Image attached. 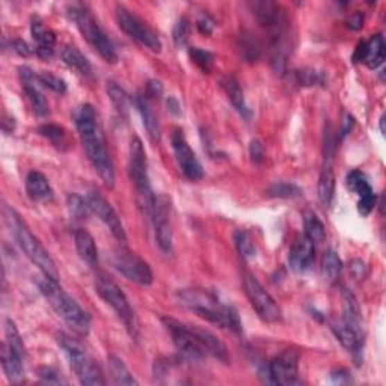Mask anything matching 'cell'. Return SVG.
Segmentation results:
<instances>
[{"instance_id":"25","label":"cell","mask_w":386,"mask_h":386,"mask_svg":"<svg viewBox=\"0 0 386 386\" xmlns=\"http://www.w3.org/2000/svg\"><path fill=\"white\" fill-rule=\"evenodd\" d=\"M74 243L77 254H79L85 263L89 265H96L98 263V249L96 246V240H94V237L87 229L79 228L74 231Z\"/></svg>"},{"instance_id":"13","label":"cell","mask_w":386,"mask_h":386,"mask_svg":"<svg viewBox=\"0 0 386 386\" xmlns=\"http://www.w3.org/2000/svg\"><path fill=\"white\" fill-rule=\"evenodd\" d=\"M114 267L124 274V277L134 282L137 286H151L154 281L152 270L148 263L142 260L139 255L125 249V247H119L114 254Z\"/></svg>"},{"instance_id":"14","label":"cell","mask_w":386,"mask_h":386,"mask_svg":"<svg viewBox=\"0 0 386 386\" xmlns=\"http://www.w3.org/2000/svg\"><path fill=\"white\" fill-rule=\"evenodd\" d=\"M151 220L156 233V242L161 252H173V224H170V200L166 195H156Z\"/></svg>"},{"instance_id":"20","label":"cell","mask_w":386,"mask_h":386,"mask_svg":"<svg viewBox=\"0 0 386 386\" xmlns=\"http://www.w3.org/2000/svg\"><path fill=\"white\" fill-rule=\"evenodd\" d=\"M30 33L33 41L37 42V55L41 59H51L55 55L56 35L46 23L38 17H33L30 23Z\"/></svg>"},{"instance_id":"46","label":"cell","mask_w":386,"mask_h":386,"mask_svg":"<svg viewBox=\"0 0 386 386\" xmlns=\"http://www.w3.org/2000/svg\"><path fill=\"white\" fill-rule=\"evenodd\" d=\"M249 156L251 160L255 163V165H261V163L265 160V148L261 141L254 139L251 141L249 145Z\"/></svg>"},{"instance_id":"2","label":"cell","mask_w":386,"mask_h":386,"mask_svg":"<svg viewBox=\"0 0 386 386\" xmlns=\"http://www.w3.org/2000/svg\"><path fill=\"white\" fill-rule=\"evenodd\" d=\"M77 132H79L85 152L91 161L92 168L107 187L115 186V168L110 154L106 148V142L98 125L96 109L91 105H83L74 115Z\"/></svg>"},{"instance_id":"37","label":"cell","mask_w":386,"mask_h":386,"mask_svg":"<svg viewBox=\"0 0 386 386\" xmlns=\"http://www.w3.org/2000/svg\"><path fill=\"white\" fill-rule=\"evenodd\" d=\"M346 184H347V188L349 191H351L353 193H356L358 196H361L364 195L365 192L368 191H371V186L370 183L367 182V177L361 173V170H351V173L347 174V178H346Z\"/></svg>"},{"instance_id":"53","label":"cell","mask_w":386,"mask_h":386,"mask_svg":"<svg viewBox=\"0 0 386 386\" xmlns=\"http://www.w3.org/2000/svg\"><path fill=\"white\" fill-rule=\"evenodd\" d=\"M383 124H385V115L380 116V132H382V134H385V127H383Z\"/></svg>"},{"instance_id":"26","label":"cell","mask_w":386,"mask_h":386,"mask_svg":"<svg viewBox=\"0 0 386 386\" xmlns=\"http://www.w3.org/2000/svg\"><path fill=\"white\" fill-rule=\"evenodd\" d=\"M222 87H224L227 96L231 101V105L234 106V109L237 112L242 115L245 119H249L251 118V110L246 105V100H245V94L242 87H240V83L234 79V77H225L224 80H222Z\"/></svg>"},{"instance_id":"35","label":"cell","mask_w":386,"mask_h":386,"mask_svg":"<svg viewBox=\"0 0 386 386\" xmlns=\"http://www.w3.org/2000/svg\"><path fill=\"white\" fill-rule=\"evenodd\" d=\"M267 195L272 196V198H281V200H295L302 196V188L299 186L293 184V183H274L269 187Z\"/></svg>"},{"instance_id":"43","label":"cell","mask_w":386,"mask_h":386,"mask_svg":"<svg viewBox=\"0 0 386 386\" xmlns=\"http://www.w3.org/2000/svg\"><path fill=\"white\" fill-rule=\"evenodd\" d=\"M188 35H191V21H188L186 17L178 19L174 30H173V38L177 47H184L188 41Z\"/></svg>"},{"instance_id":"5","label":"cell","mask_w":386,"mask_h":386,"mask_svg":"<svg viewBox=\"0 0 386 386\" xmlns=\"http://www.w3.org/2000/svg\"><path fill=\"white\" fill-rule=\"evenodd\" d=\"M5 216L8 220V225H10L17 243L21 247L24 255L37 265L46 278L59 282V272L56 267V263L46 251V247L40 243V240L32 234V231L24 224L20 214L15 210L6 207Z\"/></svg>"},{"instance_id":"45","label":"cell","mask_w":386,"mask_h":386,"mask_svg":"<svg viewBox=\"0 0 386 386\" xmlns=\"http://www.w3.org/2000/svg\"><path fill=\"white\" fill-rule=\"evenodd\" d=\"M38 376L44 383H51V385H61V383L67 385L68 383L61 374H59L56 370H53V368H50V367L38 368Z\"/></svg>"},{"instance_id":"16","label":"cell","mask_w":386,"mask_h":386,"mask_svg":"<svg viewBox=\"0 0 386 386\" xmlns=\"http://www.w3.org/2000/svg\"><path fill=\"white\" fill-rule=\"evenodd\" d=\"M87 201L91 211L109 228V231L112 233V236L118 240V242L125 243L127 236H125V229L121 222V218L118 216V213L105 196L97 191H92L88 193Z\"/></svg>"},{"instance_id":"11","label":"cell","mask_w":386,"mask_h":386,"mask_svg":"<svg viewBox=\"0 0 386 386\" xmlns=\"http://www.w3.org/2000/svg\"><path fill=\"white\" fill-rule=\"evenodd\" d=\"M116 21L119 29H121L125 35H128L136 42H139L141 46L150 49L151 51L160 53L161 41L157 33L136 14H133L130 10H127L125 6H116Z\"/></svg>"},{"instance_id":"7","label":"cell","mask_w":386,"mask_h":386,"mask_svg":"<svg viewBox=\"0 0 386 386\" xmlns=\"http://www.w3.org/2000/svg\"><path fill=\"white\" fill-rule=\"evenodd\" d=\"M68 17H70V20L77 26V29L80 30L83 38L89 42L94 50L98 51V55L105 59L107 64L118 62V53L114 42L109 40L105 32H103L100 24L94 19L92 12L87 6H70L68 8Z\"/></svg>"},{"instance_id":"9","label":"cell","mask_w":386,"mask_h":386,"mask_svg":"<svg viewBox=\"0 0 386 386\" xmlns=\"http://www.w3.org/2000/svg\"><path fill=\"white\" fill-rule=\"evenodd\" d=\"M96 290L98 296L112 308L115 314L119 317V320L124 323L128 333H130L132 337H136L137 324L134 311L132 310L130 302H128L124 291L119 288L116 282L110 277H107V274L100 273L96 278Z\"/></svg>"},{"instance_id":"30","label":"cell","mask_w":386,"mask_h":386,"mask_svg":"<svg viewBox=\"0 0 386 386\" xmlns=\"http://www.w3.org/2000/svg\"><path fill=\"white\" fill-rule=\"evenodd\" d=\"M107 94H109L110 101H112L114 107L116 109V112L119 114V116L127 119L128 107H130V105H128L127 92L121 87H119L116 82L109 80L107 82Z\"/></svg>"},{"instance_id":"39","label":"cell","mask_w":386,"mask_h":386,"mask_svg":"<svg viewBox=\"0 0 386 386\" xmlns=\"http://www.w3.org/2000/svg\"><path fill=\"white\" fill-rule=\"evenodd\" d=\"M234 242H236V246H237L240 255H242L243 258H246V260L254 258V256H255V245L252 242L251 236L247 234L246 231H242V229L236 231Z\"/></svg>"},{"instance_id":"48","label":"cell","mask_w":386,"mask_h":386,"mask_svg":"<svg viewBox=\"0 0 386 386\" xmlns=\"http://www.w3.org/2000/svg\"><path fill=\"white\" fill-rule=\"evenodd\" d=\"M10 47L11 50L14 51L15 55H19V56H23V58H28L32 55V49L30 46L28 44V42L20 40V38H17V40H12L10 42Z\"/></svg>"},{"instance_id":"44","label":"cell","mask_w":386,"mask_h":386,"mask_svg":"<svg viewBox=\"0 0 386 386\" xmlns=\"http://www.w3.org/2000/svg\"><path fill=\"white\" fill-rule=\"evenodd\" d=\"M376 202H377V198H376V195H374V191L371 188V191H368L365 192L364 195L359 196V201H358V211L362 214V216H368L370 214L374 207H376Z\"/></svg>"},{"instance_id":"49","label":"cell","mask_w":386,"mask_h":386,"mask_svg":"<svg viewBox=\"0 0 386 386\" xmlns=\"http://www.w3.org/2000/svg\"><path fill=\"white\" fill-rule=\"evenodd\" d=\"M346 24H347V28H350L351 30H359V29H362V26H364V15L361 12H353L351 14L349 19L346 20Z\"/></svg>"},{"instance_id":"42","label":"cell","mask_w":386,"mask_h":386,"mask_svg":"<svg viewBox=\"0 0 386 386\" xmlns=\"http://www.w3.org/2000/svg\"><path fill=\"white\" fill-rule=\"evenodd\" d=\"M38 80L42 88H47L56 94H64L67 91V83L61 79V77H58L51 73L44 71L38 74Z\"/></svg>"},{"instance_id":"31","label":"cell","mask_w":386,"mask_h":386,"mask_svg":"<svg viewBox=\"0 0 386 386\" xmlns=\"http://www.w3.org/2000/svg\"><path fill=\"white\" fill-rule=\"evenodd\" d=\"M109 370L110 376L116 385H137V380L130 373V370L125 367L121 359L116 356H109Z\"/></svg>"},{"instance_id":"12","label":"cell","mask_w":386,"mask_h":386,"mask_svg":"<svg viewBox=\"0 0 386 386\" xmlns=\"http://www.w3.org/2000/svg\"><path fill=\"white\" fill-rule=\"evenodd\" d=\"M243 286L246 296L255 313L258 314L260 319L265 323H278L282 319V311L279 305L274 302V299L265 291V288L260 284L254 274L246 273L243 278Z\"/></svg>"},{"instance_id":"33","label":"cell","mask_w":386,"mask_h":386,"mask_svg":"<svg viewBox=\"0 0 386 386\" xmlns=\"http://www.w3.org/2000/svg\"><path fill=\"white\" fill-rule=\"evenodd\" d=\"M305 236L314 243H322L326 238V229L323 222L313 211L305 214Z\"/></svg>"},{"instance_id":"17","label":"cell","mask_w":386,"mask_h":386,"mask_svg":"<svg viewBox=\"0 0 386 386\" xmlns=\"http://www.w3.org/2000/svg\"><path fill=\"white\" fill-rule=\"evenodd\" d=\"M20 80L23 83V91L28 97L30 107L33 112L38 116H47L50 114V107L46 97L41 92V85L38 80V74L33 73L29 67H20L19 68Z\"/></svg>"},{"instance_id":"21","label":"cell","mask_w":386,"mask_h":386,"mask_svg":"<svg viewBox=\"0 0 386 386\" xmlns=\"http://www.w3.org/2000/svg\"><path fill=\"white\" fill-rule=\"evenodd\" d=\"M341 322L351 331L364 335L361 308H359V304L353 293H350V291L346 288H342V320Z\"/></svg>"},{"instance_id":"29","label":"cell","mask_w":386,"mask_h":386,"mask_svg":"<svg viewBox=\"0 0 386 386\" xmlns=\"http://www.w3.org/2000/svg\"><path fill=\"white\" fill-rule=\"evenodd\" d=\"M62 61L76 70L77 73H80L85 77H92V65L87 59L82 51L77 49L76 46H67L62 50Z\"/></svg>"},{"instance_id":"4","label":"cell","mask_w":386,"mask_h":386,"mask_svg":"<svg viewBox=\"0 0 386 386\" xmlns=\"http://www.w3.org/2000/svg\"><path fill=\"white\" fill-rule=\"evenodd\" d=\"M40 290L50 306L70 326L74 333L79 337L88 335L91 331V319L88 313L70 295L65 293L62 287H59V282L44 277V279L40 282Z\"/></svg>"},{"instance_id":"38","label":"cell","mask_w":386,"mask_h":386,"mask_svg":"<svg viewBox=\"0 0 386 386\" xmlns=\"http://www.w3.org/2000/svg\"><path fill=\"white\" fill-rule=\"evenodd\" d=\"M5 335H6V342L10 344L17 353L21 355L24 358L26 355V350H24V344H23V340L19 329H17L15 323L11 319H6L5 320Z\"/></svg>"},{"instance_id":"23","label":"cell","mask_w":386,"mask_h":386,"mask_svg":"<svg viewBox=\"0 0 386 386\" xmlns=\"http://www.w3.org/2000/svg\"><path fill=\"white\" fill-rule=\"evenodd\" d=\"M26 192H28L29 198L35 202L53 198V188H51L47 177L38 173V170H30L26 177Z\"/></svg>"},{"instance_id":"40","label":"cell","mask_w":386,"mask_h":386,"mask_svg":"<svg viewBox=\"0 0 386 386\" xmlns=\"http://www.w3.org/2000/svg\"><path fill=\"white\" fill-rule=\"evenodd\" d=\"M188 56H191L192 62L198 65L204 73H210L213 70L214 64V56L207 50H202L200 47H192L188 49Z\"/></svg>"},{"instance_id":"52","label":"cell","mask_w":386,"mask_h":386,"mask_svg":"<svg viewBox=\"0 0 386 386\" xmlns=\"http://www.w3.org/2000/svg\"><path fill=\"white\" fill-rule=\"evenodd\" d=\"M168 110H169V112H173L174 115H179V114H182V110H179L178 101H177L174 97H169V98H168Z\"/></svg>"},{"instance_id":"32","label":"cell","mask_w":386,"mask_h":386,"mask_svg":"<svg viewBox=\"0 0 386 386\" xmlns=\"http://www.w3.org/2000/svg\"><path fill=\"white\" fill-rule=\"evenodd\" d=\"M293 79L296 82V85L304 88H310V87H324L326 82V76L322 71L313 70V68H304V70H299L293 73Z\"/></svg>"},{"instance_id":"19","label":"cell","mask_w":386,"mask_h":386,"mask_svg":"<svg viewBox=\"0 0 386 386\" xmlns=\"http://www.w3.org/2000/svg\"><path fill=\"white\" fill-rule=\"evenodd\" d=\"M315 243L311 242L306 236L300 237L290 251V267L296 273H305L311 269L315 260Z\"/></svg>"},{"instance_id":"34","label":"cell","mask_w":386,"mask_h":386,"mask_svg":"<svg viewBox=\"0 0 386 386\" xmlns=\"http://www.w3.org/2000/svg\"><path fill=\"white\" fill-rule=\"evenodd\" d=\"M341 270H342V261L340 258V255L333 249L326 251L323 256V264H322L323 277L328 281H337Z\"/></svg>"},{"instance_id":"50","label":"cell","mask_w":386,"mask_h":386,"mask_svg":"<svg viewBox=\"0 0 386 386\" xmlns=\"http://www.w3.org/2000/svg\"><path fill=\"white\" fill-rule=\"evenodd\" d=\"M163 94V87L159 80H151L147 85V97H160Z\"/></svg>"},{"instance_id":"6","label":"cell","mask_w":386,"mask_h":386,"mask_svg":"<svg viewBox=\"0 0 386 386\" xmlns=\"http://www.w3.org/2000/svg\"><path fill=\"white\" fill-rule=\"evenodd\" d=\"M56 341L59 347L64 350V353L70 362L71 370L77 376V379L82 385H105L106 380L97 362L94 361L91 355L82 346L79 340L73 338L65 332L56 333Z\"/></svg>"},{"instance_id":"1","label":"cell","mask_w":386,"mask_h":386,"mask_svg":"<svg viewBox=\"0 0 386 386\" xmlns=\"http://www.w3.org/2000/svg\"><path fill=\"white\" fill-rule=\"evenodd\" d=\"M161 322L173 337L174 346L186 361L200 362L211 356L220 362L228 364L229 355L225 344L209 331L184 324L175 319H170V317H163Z\"/></svg>"},{"instance_id":"41","label":"cell","mask_w":386,"mask_h":386,"mask_svg":"<svg viewBox=\"0 0 386 386\" xmlns=\"http://www.w3.org/2000/svg\"><path fill=\"white\" fill-rule=\"evenodd\" d=\"M38 133L46 137L47 141H50L56 147H61V145L65 143V130L61 125H56V124H44L38 128Z\"/></svg>"},{"instance_id":"10","label":"cell","mask_w":386,"mask_h":386,"mask_svg":"<svg viewBox=\"0 0 386 386\" xmlns=\"http://www.w3.org/2000/svg\"><path fill=\"white\" fill-rule=\"evenodd\" d=\"M258 377L267 385H299V353L284 350L258 368Z\"/></svg>"},{"instance_id":"15","label":"cell","mask_w":386,"mask_h":386,"mask_svg":"<svg viewBox=\"0 0 386 386\" xmlns=\"http://www.w3.org/2000/svg\"><path fill=\"white\" fill-rule=\"evenodd\" d=\"M170 142H173V150L177 163L184 177L191 179V182H198V179H201L204 177V169L200 160L196 159L195 152L192 151L191 145H188L182 128H175L173 136H170Z\"/></svg>"},{"instance_id":"47","label":"cell","mask_w":386,"mask_h":386,"mask_svg":"<svg viewBox=\"0 0 386 386\" xmlns=\"http://www.w3.org/2000/svg\"><path fill=\"white\" fill-rule=\"evenodd\" d=\"M214 26H216V23H214V20L207 12H201L198 15V20H196V28H198V30L202 33V35H207V37L211 35L214 30Z\"/></svg>"},{"instance_id":"28","label":"cell","mask_w":386,"mask_h":386,"mask_svg":"<svg viewBox=\"0 0 386 386\" xmlns=\"http://www.w3.org/2000/svg\"><path fill=\"white\" fill-rule=\"evenodd\" d=\"M317 192H319V198L322 204L326 205V207H331L333 196H335V174H333V169L329 161L326 163L322 169Z\"/></svg>"},{"instance_id":"22","label":"cell","mask_w":386,"mask_h":386,"mask_svg":"<svg viewBox=\"0 0 386 386\" xmlns=\"http://www.w3.org/2000/svg\"><path fill=\"white\" fill-rule=\"evenodd\" d=\"M134 106L137 107V112L141 114L142 123L145 130L148 132V136L151 137L152 142H159L161 137V127L159 123L157 115L154 114V110L150 105V100L147 96H136L134 97Z\"/></svg>"},{"instance_id":"36","label":"cell","mask_w":386,"mask_h":386,"mask_svg":"<svg viewBox=\"0 0 386 386\" xmlns=\"http://www.w3.org/2000/svg\"><path fill=\"white\" fill-rule=\"evenodd\" d=\"M67 205H68V211H70V216L74 220H85L89 216V213H92L88 205V201L83 200L79 195L68 196Z\"/></svg>"},{"instance_id":"18","label":"cell","mask_w":386,"mask_h":386,"mask_svg":"<svg viewBox=\"0 0 386 386\" xmlns=\"http://www.w3.org/2000/svg\"><path fill=\"white\" fill-rule=\"evenodd\" d=\"M353 61L364 62L370 70L379 68L385 61V40L382 33H376L368 41H362L355 51Z\"/></svg>"},{"instance_id":"3","label":"cell","mask_w":386,"mask_h":386,"mask_svg":"<svg viewBox=\"0 0 386 386\" xmlns=\"http://www.w3.org/2000/svg\"><path fill=\"white\" fill-rule=\"evenodd\" d=\"M178 299L186 308L209 323L233 331L234 333H242V322H240L236 308L222 304L216 296L209 293V291L187 288L179 291Z\"/></svg>"},{"instance_id":"27","label":"cell","mask_w":386,"mask_h":386,"mask_svg":"<svg viewBox=\"0 0 386 386\" xmlns=\"http://www.w3.org/2000/svg\"><path fill=\"white\" fill-rule=\"evenodd\" d=\"M333 333H335L337 340L344 346L349 351H351L353 355H361L362 347H364V335L358 333L355 331H351L344 323H338L332 326Z\"/></svg>"},{"instance_id":"51","label":"cell","mask_w":386,"mask_h":386,"mask_svg":"<svg viewBox=\"0 0 386 386\" xmlns=\"http://www.w3.org/2000/svg\"><path fill=\"white\" fill-rule=\"evenodd\" d=\"M355 125V118L351 116L350 114H346L344 116V121H342V127H341V137H344L347 136L350 132H351V128H353Z\"/></svg>"},{"instance_id":"24","label":"cell","mask_w":386,"mask_h":386,"mask_svg":"<svg viewBox=\"0 0 386 386\" xmlns=\"http://www.w3.org/2000/svg\"><path fill=\"white\" fill-rule=\"evenodd\" d=\"M2 367L3 373L6 374L10 382L19 383L24 379L23 356L17 353L6 341L2 342Z\"/></svg>"},{"instance_id":"8","label":"cell","mask_w":386,"mask_h":386,"mask_svg":"<svg viewBox=\"0 0 386 386\" xmlns=\"http://www.w3.org/2000/svg\"><path fill=\"white\" fill-rule=\"evenodd\" d=\"M128 173L136 188L137 202H139L143 213L151 219L156 195L152 193V187L148 175V160L147 152L139 137H133L128 152Z\"/></svg>"}]
</instances>
